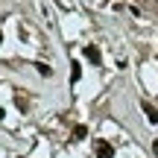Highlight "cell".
Listing matches in <instances>:
<instances>
[{"label":"cell","mask_w":158,"mask_h":158,"mask_svg":"<svg viewBox=\"0 0 158 158\" xmlns=\"http://www.w3.org/2000/svg\"><path fill=\"white\" fill-rule=\"evenodd\" d=\"M94 152H97V158H114V147L108 141H94Z\"/></svg>","instance_id":"cell-1"},{"label":"cell","mask_w":158,"mask_h":158,"mask_svg":"<svg viewBox=\"0 0 158 158\" xmlns=\"http://www.w3.org/2000/svg\"><path fill=\"white\" fill-rule=\"evenodd\" d=\"M85 59H88L91 64H102V53H100V47H97V44H88V47H85Z\"/></svg>","instance_id":"cell-2"},{"label":"cell","mask_w":158,"mask_h":158,"mask_svg":"<svg viewBox=\"0 0 158 158\" xmlns=\"http://www.w3.org/2000/svg\"><path fill=\"white\" fill-rule=\"evenodd\" d=\"M143 111H147V120H149V123H158V108H155V106L143 102Z\"/></svg>","instance_id":"cell-3"},{"label":"cell","mask_w":158,"mask_h":158,"mask_svg":"<svg viewBox=\"0 0 158 158\" xmlns=\"http://www.w3.org/2000/svg\"><path fill=\"white\" fill-rule=\"evenodd\" d=\"M79 76H82V68H79V62H73V68H70V79L79 82Z\"/></svg>","instance_id":"cell-4"},{"label":"cell","mask_w":158,"mask_h":158,"mask_svg":"<svg viewBox=\"0 0 158 158\" xmlns=\"http://www.w3.org/2000/svg\"><path fill=\"white\" fill-rule=\"evenodd\" d=\"M85 135H88V129H85V126H76V129H73V141H82Z\"/></svg>","instance_id":"cell-5"},{"label":"cell","mask_w":158,"mask_h":158,"mask_svg":"<svg viewBox=\"0 0 158 158\" xmlns=\"http://www.w3.org/2000/svg\"><path fill=\"white\" fill-rule=\"evenodd\" d=\"M38 73H41V76H50L53 68H50V64H38Z\"/></svg>","instance_id":"cell-6"},{"label":"cell","mask_w":158,"mask_h":158,"mask_svg":"<svg viewBox=\"0 0 158 158\" xmlns=\"http://www.w3.org/2000/svg\"><path fill=\"white\" fill-rule=\"evenodd\" d=\"M0 44H3V32H0Z\"/></svg>","instance_id":"cell-7"}]
</instances>
